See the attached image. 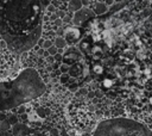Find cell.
I'll list each match as a JSON object with an SVG mask.
<instances>
[{
  "label": "cell",
  "instance_id": "cell-1",
  "mask_svg": "<svg viewBox=\"0 0 152 136\" xmlns=\"http://www.w3.org/2000/svg\"><path fill=\"white\" fill-rule=\"evenodd\" d=\"M51 0H0V36L14 52L38 42L44 13Z\"/></svg>",
  "mask_w": 152,
  "mask_h": 136
},
{
  "label": "cell",
  "instance_id": "cell-2",
  "mask_svg": "<svg viewBox=\"0 0 152 136\" xmlns=\"http://www.w3.org/2000/svg\"><path fill=\"white\" fill-rule=\"evenodd\" d=\"M44 92L45 85L38 73L34 69H25L11 84V103L12 105H18L34 99Z\"/></svg>",
  "mask_w": 152,
  "mask_h": 136
},
{
  "label": "cell",
  "instance_id": "cell-3",
  "mask_svg": "<svg viewBox=\"0 0 152 136\" xmlns=\"http://www.w3.org/2000/svg\"><path fill=\"white\" fill-rule=\"evenodd\" d=\"M6 43H0V81L7 80L12 73L15 63L12 50L7 48Z\"/></svg>",
  "mask_w": 152,
  "mask_h": 136
},
{
  "label": "cell",
  "instance_id": "cell-4",
  "mask_svg": "<svg viewBox=\"0 0 152 136\" xmlns=\"http://www.w3.org/2000/svg\"><path fill=\"white\" fill-rule=\"evenodd\" d=\"M82 38V30L78 26H70L64 31V39L69 47L76 45Z\"/></svg>",
  "mask_w": 152,
  "mask_h": 136
},
{
  "label": "cell",
  "instance_id": "cell-5",
  "mask_svg": "<svg viewBox=\"0 0 152 136\" xmlns=\"http://www.w3.org/2000/svg\"><path fill=\"white\" fill-rule=\"evenodd\" d=\"M106 11H107V6H106L104 4L97 2V4L95 5V12H96L97 14H102V13H104Z\"/></svg>",
  "mask_w": 152,
  "mask_h": 136
},
{
  "label": "cell",
  "instance_id": "cell-6",
  "mask_svg": "<svg viewBox=\"0 0 152 136\" xmlns=\"http://www.w3.org/2000/svg\"><path fill=\"white\" fill-rule=\"evenodd\" d=\"M151 13H152V11H151V10L148 8V10H145V11L142 12V16H144V17H148V16H150Z\"/></svg>",
  "mask_w": 152,
  "mask_h": 136
},
{
  "label": "cell",
  "instance_id": "cell-7",
  "mask_svg": "<svg viewBox=\"0 0 152 136\" xmlns=\"http://www.w3.org/2000/svg\"><path fill=\"white\" fill-rule=\"evenodd\" d=\"M106 2H107L108 5H112V4H113V0H106Z\"/></svg>",
  "mask_w": 152,
  "mask_h": 136
},
{
  "label": "cell",
  "instance_id": "cell-8",
  "mask_svg": "<svg viewBox=\"0 0 152 136\" xmlns=\"http://www.w3.org/2000/svg\"><path fill=\"white\" fill-rule=\"evenodd\" d=\"M150 20H151V21H152V16H151V17H150Z\"/></svg>",
  "mask_w": 152,
  "mask_h": 136
},
{
  "label": "cell",
  "instance_id": "cell-9",
  "mask_svg": "<svg viewBox=\"0 0 152 136\" xmlns=\"http://www.w3.org/2000/svg\"><path fill=\"white\" fill-rule=\"evenodd\" d=\"M100 1H102V0H100Z\"/></svg>",
  "mask_w": 152,
  "mask_h": 136
}]
</instances>
